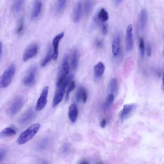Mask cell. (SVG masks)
<instances>
[{
	"mask_svg": "<svg viewBox=\"0 0 164 164\" xmlns=\"http://www.w3.org/2000/svg\"><path fill=\"white\" fill-rule=\"evenodd\" d=\"M40 127L39 123L34 124L30 126L21 134L17 141V143L20 145L24 144L31 140L39 131Z\"/></svg>",
	"mask_w": 164,
	"mask_h": 164,
	"instance_id": "cell-1",
	"label": "cell"
},
{
	"mask_svg": "<svg viewBox=\"0 0 164 164\" xmlns=\"http://www.w3.org/2000/svg\"><path fill=\"white\" fill-rule=\"evenodd\" d=\"M73 77V74H70L67 77L63 83L59 87L56 92L53 98V107H56L62 101L65 92L66 88Z\"/></svg>",
	"mask_w": 164,
	"mask_h": 164,
	"instance_id": "cell-2",
	"label": "cell"
},
{
	"mask_svg": "<svg viewBox=\"0 0 164 164\" xmlns=\"http://www.w3.org/2000/svg\"><path fill=\"white\" fill-rule=\"evenodd\" d=\"M15 72V66L10 65L5 71L1 79V86L3 88L8 87L11 84Z\"/></svg>",
	"mask_w": 164,
	"mask_h": 164,
	"instance_id": "cell-3",
	"label": "cell"
},
{
	"mask_svg": "<svg viewBox=\"0 0 164 164\" xmlns=\"http://www.w3.org/2000/svg\"><path fill=\"white\" fill-rule=\"evenodd\" d=\"M69 69L68 57L66 56L64 58L59 71L57 84V88L60 86L66 78L69 72Z\"/></svg>",
	"mask_w": 164,
	"mask_h": 164,
	"instance_id": "cell-4",
	"label": "cell"
},
{
	"mask_svg": "<svg viewBox=\"0 0 164 164\" xmlns=\"http://www.w3.org/2000/svg\"><path fill=\"white\" fill-rule=\"evenodd\" d=\"M48 92L49 87L47 86L45 87L42 89L36 104V109L37 111H41L46 106L48 102Z\"/></svg>",
	"mask_w": 164,
	"mask_h": 164,
	"instance_id": "cell-5",
	"label": "cell"
},
{
	"mask_svg": "<svg viewBox=\"0 0 164 164\" xmlns=\"http://www.w3.org/2000/svg\"><path fill=\"white\" fill-rule=\"evenodd\" d=\"M24 100L21 96H19L15 99L12 103L10 108V111L12 115L18 114L23 107Z\"/></svg>",
	"mask_w": 164,
	"mask_h": 164,
	"instance_id": "cell-6",
	"label": "cell"
},
{
	"mask_svg": "<svg viewBox=\"0 0 164 164\" xmlns=\"http://www.w3.org/2000/svg\"><path fill=\"white\" fill-rule=\"evenodd\" d=\"M37 68L36 66H33L30 69L26 76L23 80L24 84L26 86L32 85L35 80Z\"/></svg>",
	"mask_w": 164,
	"mask_h": 164,
	"instance_id": "cell-7",
	"label": "cell"
},
{
	"mask_svg": "<svg viewBox=\"0 0 164 164\" xmlns=\"http://www.w3.org/2000/svg\"><path fill=\"white\" fill-rule=\"evenodd\" d=\"M132 27L130 24L127 29L126 36V49L128 52L132 51L133 49V41Z\"/></svg>",
	"mask_w": 164,
	"mask_h": 164,
	"instance_id": "cell-8",
	"label": "cell"
},
{
	"mask_svg": "<svg viewBox=\"0 0 164 164\" xmlns=\"http://www.w3.org/2000/svg\"><path fill=\"white\" fill-rule=\"evenodd\" d=\"M38 47L34 44L29 46L26 50L23 56V60L26 61L35 56L38 53Z\"/></svg>",
	"mask_w": 164,
	"mask_h": 164,
	"instance_id": "cell-9",
	"label": "cell"
},
{
	"mask_svg": "<svg viewBox=\"0 0 164 164\" xmlns=\"http://www.w3.org/2000/svg\"><path fill=\"white\" fill-rule=\"evenodd\" d=\"M136 108L135 104H127L125 105L120 113V117L123 120L128 117Z\"/></svg>",
	"mask_w": 164,
	"mask_h": 164,
	"instance_id": "cell-10",
	"label": "cell"
},
{
	"mask_svg": "<svg viewBox=\"0 0 164 164\" xmlns=\"http://www.w3.org/2000/svg\"><path fill=\"white\" fill-rule=\"evenodd\" d=\"M64 36V33H62L57 35L53 41L54 51L53 58L55 61L57 59L58 54L59 44Z\"/></svg>",
	"mask_w": 164,
	"mask_h": 164,
	"instance_id": "cell-11",
	"label": "cell"
},
{
	"mask_svg": "<svg viewBox=\"0 0 164 164\" xmlns=\"http://www.w3.org/2000/svg\"><path fill=\"white\" fill-rule=\"evenodd\" d=\"M78 115V107L75 103H72L69 109L68 116L71 121L73 123H75L77 119Z\"/></svg>",
	"mask_w": 164,
	"mask_h": 164,
	"instance_id": "cell-12",
	"label": "cell"
},
{
	"mask_svg": "<svg viewBox=\"0 0 164 164\" xmlns=\"http://www.w3.org/2000/svg\"><path fill=\"white\" fill-rule=\"evenodd\" d=\"M147 21V13L145 9L141 11L139 18V24L140 28L144 29L146 27Z\"/></svg>",
	"mask_w": 164,
	"mask_h": 164,
	"instance_id": "cell-13",
	"label": "cell"
},
{
	"mask_svg": "<svg viewBox=\"0 0 164 164\" xmlns=\"http://www.w3.org/2000/svg\"><path fill=\"white\" fill-rule=\"evenodd\" d=\"M120 37L117 36L115 38L112 45V50L114 57H116L118 55L120 52Z\"/></svg>",
	"mask_w": 164,
	"mask_h": 164,
	"instance_id": "cell-14",
	"label": "cell"
},
{
	"mask_svg": "<svg viewBox=\"0 0 164 164\" xmlns=\"http://www.w3.org/2000/svg\"><path fill=\"white\" fill-rule=\"evenodd\" d=\"M42 7V3L40 0H37L34 4L33 9L32 17L35 18L38 17L41 13Z\"/></svg>",
	"mask_w": 164,
	"mask_h": 164,
	"instance_id": "cell-15",
	"label": "cell"
},
{
	"mask_svg": "<svg viewBox=\"0 0 164 164\" xmlns=\"http://www.w3.org/2000/svg\"><path fill=\"white\" fill-rule=\"evenodd\" d=\"M105 66L103 64L100 62L94 66V72L95 77L99 78L102 76L105 70Z\"/></svg>",
	"mask_w": 164,
	"mask_h": 164,
	"instance_id": "cell-16",
	"label": "cell"
},
{
	"mask_svg": "<svg viewBox=\"0 0 164 164\" xmlns=\"http://www.w3.org/2000/svg\"><path fill=\"white\" fill-rule=\"evenodd\" d=\"M17 132L14 129L10 127L6 128L2 130L0 134L1 138L10 137L15 135Z\"/></svg>",
	"mask_w": 164,
	"mask_h": 164,
	"instance_id": "cell-17",
	"label": "cell"
},
{
	"mask_svg": "<svg viewBox=\"0 0 164 164\" xmlns=\"http://www.w3.org/2000/svg\"><path fill=\"white\" fill-rule=\"evenodd\" d=\"M82 15V5L79 2L74 10L73 16V20L74 23H77L80 19Z\"/></svg>",
	"mask_w": 164,
	"mask_h": 164,
	"instance_id": "cell-18",
	"label": "cell"
},
{
	"mask_svg": "<svg viewBox=\"0 0 164 164\" xmlns=\"http://www.w3.org/2000/svg\"><path fill=\"white\" fill-rule=\"evenodd\" d=\"M53 49L50 46L48 48L47 55L41 63V65L42 66H45L49 62L52 57L53 58Z\"/></svg>",
	"mask_w": 164,
	"mask_h": 164,
	"instance_id": "cell-19",
	"label": "cell"
},
{
	"mask_svg": "<svg viewBox=\"0 0 164 164\" xmlns=\"http://www.w3.org/2000/svg\"><path fill=\"white\" fill-rule=\"evenodd\" d=\"M33 115V112L32 110H29L26 112L21 116L20 119V123H23L30 120Z\"/></svg>",
	"mask_w": 164,
	"mask_h": 164,
	"instance_id": "cell-20",
	"label": "cell"
},
{
	"mask_svg": "<svg viewBox=\"0 0 164 164\" xmlns=\"http://www.w3.org/2000/svg\"><path fill=\"white\" fill-rule=\"evenodd\" d=\"M97 18L100 21L102 22L106 21L109 18L108 12L105 9L102 8L99 12L97 15Z\"/></svg>",
	"mask_w": 164,
	"mask_h": 164,
	"instance_id": "cell-21",
	"label": "cell"
},
{
	"mask_svg": "<svg viewBox=\"0 0 164 164\" xmlns=\"http://www.w3.org/2000/svg\"><path fill=\"white\" fill-rule=\"evenodd\" d=\"M109 91L111 94L116 93L118 89V84L117 79L115 78L112 79L109 84Z\"/></svg>",
	"mask_w": 164,
	"mask_h": 164,
	"instance_id": "cell-22",
	"label": "cell"
},
{
	"mask_svg": "<svg viewBox=\"0 0 164 164\" xmlns=\"http://www.w3.org/2000/svg\"><path fill=\"white\" fill-rule=\"evenodd\" d=\"M25 1V0H16L13 5V9L14 11L16 13L20 12Z\"/></svg>",
	"mask_w": 164,
	"mask_h": 164,
	"instance_id": "cell-23",
	"label": "cell"
},
{
	"mask_svg": "<svg viewBox=\"0 0 164 164\" xmlns=\"http://www.w3.org/2000/svg\"><path fill=\"white\" fill-rule=\"evenodd\" d=\"M72 68L73 70H76L78 66V56L77 51H74L72 56L71 61Z\"/></svg>",
	"mask_w": 164,
	"mask_h": 164,
	"instance_id": "cell-24",
	"label": "cell"
},
{
	"mask_svg": "<svg viewBox=\"0 0 164 164\" xmlns=\"http://www.w3.org/2000/svg\"><path fill=\"white\" fill-rule=\"evenodd\" d=\"M139 49L141 58L143 59L145 54V46L144 41L143 38H140L139 39Z\"/></svg>",
	"mask_w": 164,
	"mask_h": 164,
	"instance_id": "cell-25",
	"label": "cell"
},
{
	"mask_svg": "<svg viewBox=\"0 0 164 164\" xmlns=\"http://www.w3.org/2000/svg\"><path fill=\"white\" fill-rule=\"evenodd\" d=\"M93 0H86L85 4V11L88 15L90 13L92 8Z\"/></svg>",
	"mask_w": 164,
	"mask_h": 164,
	"instance_id": "cell-26",
	"label": "cell"
},
{
	"mask_svg": "<svg viewBox=\"0 0 164 164\" xmlns=\"http://www.w3.org/2000/svg\"><path fill=\"white\" fill-rule=\"evenodd\" d=\"M76 85L74 81H72L70 84L68 90H67L66 96L65 101L67 102L69 100V95L70 92L75 88Z\"/></svg>",
	"mask_w": 164,
	"mask_h": 164,
	"instance_id": "cell-27",
	"label": "cell"
},
{
	"mask_svg": "<svg viewBox=\"0 0 164 164\" xmlns=\"http://www.w3.org/2000/svg\"><path fill=\"white\" fill-rule=\"evenodd\" d=\"M66 2L67 0H59L56 9L57 12H61L63 10Z\"/></svg>",
	"mask_w": 164,
	"mask_h": 164,
	"instance_id": "cell-28",
	"label": "cell"
},
{
	"mask_svg": "<svg viewBox=\"0 0 164 164\" xmlns=\"http://www.w3.org/2000/svg\"><path fill=\"white\" fill-rule=\"evenodd\" d=\"M114 99V96L113 94H109L107 98L106 105L107 107H110Z\"/></svg>",
	"mask_w": 164,
	"mask_h": 164,
	"instance_id": "cell-29",
	"label": "cell"
},
{
	"mask_svg": "<svg viewBox=\"0 0 164 164\" xmlns=\"http://www.w3.org/2000/svg\"><path fill=\"white\" fill-rule=\"evenodd\" d=\"M83 88H79L76 94V99L77 101L79 102L80 100L82 97V92H83Z\"/></svg>",
	"mask_w": 164,
	"mask_h": 164,
	"instance_id": "cell-30",
	"label": "cell"
},
{
	"mask_svg": "<svg viewBox=\"0 0 164 164\" xmlns=\"http://www.w3.org/2000/svg\"><path fill=\"white\" fill-rule=\"evenodd\" d=\"M7 150L6 148L1 149L0 152V162H2L5 157Z\"/></svg>",
	"mask_w": 164,
	"mask_h": 164,
	"instance_id": "cell-31",
	"label": "cell"
},
{
	"mask_svg": "<svg viewBox=\"0 0 164 164\" xmlns=\"http://www.w3.org/2000/svg\"><path fill=\"white\" fill-rule=\"evenodd\" d=\"M48 139L45 138L43 139L40 143L39 147L40 149H43L45 147L47 144Z\"/></svg>",
	"mask_w": 164,
	"mask_h": 164,
	"instance_id": "cell-32",
	"label": "cell"
},
{
	"mask_svg": "<svg viewBox=\"0 0 164 164\" xmlns=\"http://www.w3.org/2000/svg\"><path fill=\"white\" fill-rule=\"evenodd\" d=\"M24 28V23L23 20H21L19 24L18 27L17 28V32L18 34H20L23 32Z\"/></svg>",
	"mask_w": 164,
	"mask_h": 164,
	"instance_id": "cell-33",
	"label": "cell"
},
{
	"mask_svg": "<svg viewBox=\"0 0 164 164\" xmlns=\"http://www.w3.org/2000/svg\"><path fill=\"white\" fill-rule=\"evenodd\" d=\"M87 93L85 89L83 88V92H82L81 98L84 103L86 102L87 99Z\"/></svg>",
	"mask_w": 164,
	"mask_h": 164,
	"instance_id": "cell-34",
	"label": "cell"
},
{
	"mask_svg": "<svg viewBox=\"0 0 164 164\" xmlns=\"http://www.w3.org/2000/svg\"><path fill=\"white\" fill-rule=\"evenodd\" d=\"M146 50L147 56L149 57H150L152 54V50L151 46L150 43L147 44Z\"/></svg>",
	"mask_w": 164,
	"mask_h": 164,
	"instance_id": "cell-35",
	"label": "cell"
},
{
	"mask_svg": "<svg viewBox=\"0 0 164 164\" xmlns=\"http://www.w3.org/2000/svg\"><path fill=\"white\" fill-rule=\"evenodd\" d=\"M69 147V146L67 144H65L63 146L62 150V151L64 153H65L68 150Z\"/></svg>",
	"mask_w": 164,
	"mask_h": 164,
	"instance_id": "cell-36",
	"label": "cell"
},
{
	"mask_svg": "<svg viewBox=\"0 0 164 164\" xmlns=\"http://www.w3.org/2000/svg\"><path fill=\"white\" fill-rule=\"evenodd\" d=\"M106 124V120L105 118H103L100 123V126L102 128L105 127Z\"/></svg>",
	"mask_w": 164,
	"mask_h": 164,
	"instance_id": "cell-37",
	"label": "cell"
},
{
	"mask_svg": "<svg viewBox=\"0 0 164 164\" xmlns=\"http://www.w3.org/2000/svg\"><path fill=\"white\" fill-rule=\"evenodd\" d=\"M102 32L103 34L106 35L107 33V29L106 26L103 25L102 26Z\"/></svg>",
	"mask_w": 164,
	"mask_h": 164,
	"instance_id": "cell-38",
	"label": "cell"
},
{
	"mask_svg": "<svg viewBox=\"0 0 164 164\" xmlns=\"http://www.w3.org/2000/svg\"><path fill=\"white\" fill-rule=\"evenodd\" d=\"M89 163V162L85 160H82L80 163V164H88Z\"/></svg>",
	"mask_w": 164,
	"mask_h": 164,
	"instance_id": "cell-39",
	"label": "cell"
},
{
	"mask_svg": "<svg viewBox=\"0 0 164 164\" xmlns=\"http://www.w3.org/2000/svg\"><path fill=\"white\" fill-rule=\"evenodd\" d=\"M102 45V42L100 41H98L97 42L96 45L98 47L101 46Z\"/></svg>",
	"mask_w": 164,
	"mask_h": 164,
	"instance_id": "cell-40",
	"label": "cell"
},
{
	"mask_svg": "<svg viewBox=\"0 0 164 164\" xmlns=\"http://www.w3.org/2000/svg\"><path fill=\"white\" fill-rule=\"evenodd\" d=\"M162 87L163 90L164 91V72L163 73L162 77Z\"/></svg>",
	"mask_w": 164,
	"mask_h": 164,
	"instance_id": "cell-41",
	"label": "cell"
},
{
	"mask_svg": "<svg viewBox=\"0 0 164 164\" xmlns=\"http://www.w3.org/2000/svg\"><path fill=\"white\" fill-rule=\"evenodd\" d=\"M122 0H115V3L116 5H118L122 2Z\"/></svg>",
	"mask_w": 164,
	"mask_h": 164,
	"instance_id": "cell-42",
	"label": "cell"
}]
</instances>
